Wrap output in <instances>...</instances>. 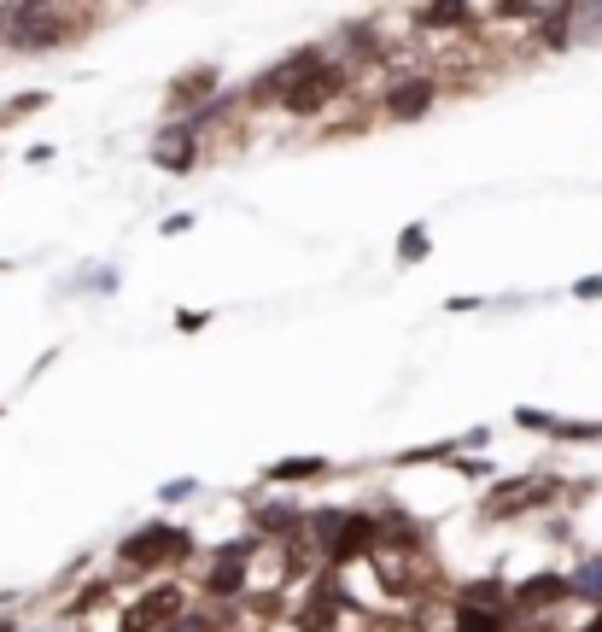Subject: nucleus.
Here are the masks:
<instances>
[{
  "label": "nucleus",
  "mask_w": 602,
  "mask_h": 632,
  "mask_svg": "<svg viewBox=\"0 0 602 632\" xmlns=\"http://www.w3.org/2000/svg\"><path fill=\"white\" fill-rule=\"evenodd\" d=\"M340 83H345V71L340 65H316V71H304L299 76V83L293 89H287L281 100H287V112H316V106H328V100H334L340 94Z\"/></svg>",
  "instance_id": "obj_2"
},
{
  "label": "nucleus",
  "mask_w": 602,
  "mask_h": 632,
  "mask_svg": "<svg viewBox=\"0 0 602 632\" xmlns=\"http://www.w3.org/2000/svg\"><path fill=\"white\" fill-rule=\"evenodd\" d=\"M181 615V591H147V598H141V609L129 615V626H164V621H176Z\"/></svg>",
  "instance_id": "obj_7"
},
{
  "label": "nucleus",
  "mask_w": 602,
  "mask_h": 632,
  "mask_svg": "<svg viewBox=\"0 0 602 632\" xmlns=\"http://www.w3.org/2000/svg\"><path fill=\"white\" fill-rule=\"evenodd\" d=\"M176 557H188V533H181V527H164V521L123 545V562H135V568H158V562H176Z\"/></svg>",
  "instance_id": "obj_1"
},
{
  "label": "nucleus",
  "mask_w": 602,
  "mask_h": 632,
  "mask_svg": "<svg viewBox=\"0 0 602 632\" xmlns=\"http://www.w3.org/2000/svg\"><path fill=\"white\" fill-rule=\"evenodd\" d=\"M240 574H246V545H222L217 550V568L205 574V591H211V598H235Z\"/></svg>",
  "instance_id": "obj_4"
},
{
  "label": "nucleus",
  "mask_w": 602,
  "mask_h": 632,
  "mask_svg": "<svg viewBox=\"0 0 602 632\" xmlns=\"http://www.w3.org/2000/svg\"><path fill=\"white\" fill-rule=\"evenodd\" d=\"M158 165L188 170V165H194V135H188V141H164V147H158Z\"/></svg>",
  "instance_id": "obj_11"
},
{
  "label": "nucleus",
  "mask_w": 602,
  "mask_h": 632,
  "mask_svg": "<svg viewBox=\"0 0 602 632\" xmlns=\"http://www.w3.org/2000/svg\"><path fill=\"white\" fill-rule=\"evenodd\" d=\"M310 475H322V457H299V463H276V468H269V480H310Z\"/></svg>",
  "instance_id": "obj_10"
},
{
  "label": "nucleus",
  "mask_w": 602,
  "mask_h": 632,
  "mask_svg": "<svg viewBox=\"0 0 602 632\" xmlns=\"http://www.w3.org/2000/svg\"><path fill=\"white\" fill-rule=\"evenodd\" d=\"M504 626H509L504 609H474V603L456 609V632H504Z\"/></svg>",
  "instance_id": "obj_9"
},
{
  "label": "nucleus",
  "mask_w": 602,
  "mask_h": 632,
  "mask_svg": "<svg viewBox=\"0 0 602 632\" xmlns=\"http://www.w3.org/2000/svg\"><path fill=\"white\" fill-rule=\"evenodd\" d=\"M568 574H532L521 580V591H515V603L521 609H550V603H568Z\"/></svg>",
  "instance_id": "obj_6"
},
{
  "label": "nucleus",
  "mask_w": 602,
  "mask_h": 632,
  "mask_svg": "<svg viewBox=\"0 0 602 632\" xmlns=\"http://www.w3.org/2000/svg\"><path fill=\"white\" fill-rule=\"evenodd\" d=\"M375 539H381V521H375V516H345L340 533L328 539V557H334V562H357Z\"/></svg>",
  "instance_id": "obj_3"
},
{
  "label": "nucleus",
  "mask_w": 602,
  "mask_h": 632,
  "mask_svg": "<svg viewBox=\"0 0 602 632\" xmlns=\"http://www.w3.org/2000/svg\"><path fill=\"white\" fill-rule=\"evenodd\" d=\"M585 632H602V609H596V621H591V626H585Z\"/></svg>",
  "instance_id": "obj_12"
},
{
  "label": "nucleus",
  "mask_w": 602,
  "mask_h": 632,
  "mask_svg": "<svg viewBox=\"0 0 602 632\" xmlns=\"http://www.w3.org/2000/svg\"><path fill=\"white\" fill-rule=\"evenodd\" d=\"M12 24H18V48H48V42H59L53 12H18Z\"/></svg>",
  "instance_id": "obj_8"
},
{
  "label": "nucleus",
  "mask_w": 602,
  "mask_h": 632,
  "mask_svg": "<svg viewBox=\"0 0 602 632\" xmlns=\"http://www.w3.org/2000/svg\"><path fill=\"white\" fill-rule=\"evenodd\" d=\"M386 117H422L427 106H433V83H422V76H409V83H398V89H386Z\"/></svg>",
  "instance_id": "obj_5"
}]
</instances>
